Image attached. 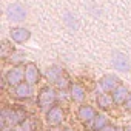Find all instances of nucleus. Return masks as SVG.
I'll list each match as a JSON object with an SVG mask.
<instances>
[{
    "label": "nucleus",
    "instance_id": "obj_1",
    "mask_svg": "<svg viewBox=\"0 0 131 131\" xmlns=\"http://www.w3.org/2000/svg\"><path fill=\"white\" fill-rule=\"evenodd\" d=\"M57 100V93L52 86H43L37 94V105L42 111H48L54 106Z\"/></svg>",
    "mask_w": 131,
    "mask_h": 131
},
{
    "label": "nucleus",
    "instance_id": "obj_2",
    "mask_svg": "<svg viewBox=\"0 0 131 131\" xmlns=\"http://www.w3.org/2000/svg\"><path fill=\"white\" fill-rule=\"evenodd\" d=\"M23 120H26V116L22 111L8 108L2 111V129H6V126H19Z\"/></svg>",
    "mask_w": 131,
    "mask_h": 131
},
{
    "label": "nucleus",
    "instance_id": "obj_3",
    "mask_svg": "<svg viewBox=\"0 0 131 131\" xmlns=\"http://www.w3.org/2000/svg\"><path fill=\"white\" fill-rule=\"evenodd\" d=\"M28 13H26V8L20 3H11L8 8H6V17L11 20V22H23L26 19Z\"/></svg>",
    "mask_w": 131,
    "mask_h": 131
},
{
    "label": "nucleus",
    "instance_id": "obj_4",
    "mask_svg": "<svg viewBox=\"0 0 131 131\" xmlns=\"http://www.w3.org/2000/svg\"><path fill=\"white\" fill-rule=\"evenodd\" d=\"M23 79H25V68L22 67H13L5 74V82L11 86H19L20 83H23Z\"/></svg>",
    "mask_w": 131,
    "mask_h": 131
},
{
    "label": "nucleus",
    "instance_id": "obj_5",
    "mask_svg": "<svg viewBox=\"0 0 131 131\" xmlns=\"http://www.w3.org/2000/svg\"><path fill=\"white\" fill-rule=\"evenodd\" d=\"M111 63H113V67L117 71H120V73H128L131 70V62H129V59L123 52H119V51H114L113 52Z\"/></svg>",
    "mask_w": 131,
    "mask_h": 131
},
{
    "label": "nucleus",
    "instance_id": "obj_6",
    "mask_svg": "<svg viewBox=\"0 0 131 131\" xmlns=\"http://www.w3.org/2000/svg\"><path fill=\"white\" fill-rule=\"evenodd\" d=\"M65 119V111L62 106H52L51 110L46 111L45 114V122L49 125V126H59Z\"/></svg>",
    "mask_w": 131,
    "mask_h": 131
},
{
    "label": "nucleus",
    "instance_id": "obj_7",
    "mask_svg": "<svg viewBox=\"0 0 131 131\" xmlns=\"http://www.w3.org/2000/svg\"><path fill=\"white\" fill-rule=\"evenodd\" d=\"M119 85H120V80L116 74H105L99 80V86L102 88L103 93H113Z\"/></svg>",
    "mask_w": 131,
    "mask_h": 131
},
{
    "label": "nucleus",
    "instance_id": "obj_8",
    "mask_svg": "<svg viewBox=\"0 0 131 131\" xmlns=\"http://www.w3.org/2000/svg\"><path fill=\"white\" fill-rule=\"evenodd\" d=\"M96 116H97V113H96V110L91 105H85L83 103L77 110V119L80 122H83V123H91L96 119Z\"/></svg>",
    "mask_w": 131,
    "mask_h": 131
},
{
    "label": "nucleus",
    "instance_id": "obj_9",
    "mask_svg": "<svg viewBox=\"0 0 131 131\" xmlns=\"http://www.w3.org/2000/svg\"><path fill=\"white\" fill-rule=\"evenodd\" d=\"M40 80V71L36 63H28L25 67V82L29 85H36Z\"/></svg>",
    "mask_w": 131,
    "mask_h": 131
},
{
    "label": "nucleus",
    "instance_id": "obj_10",
    "mask_svg": "<svg viewBox=\"0 0 131 131\" xmlns=\"http://www.w3.org/2000/svg\"><path fill=\"white\" fill-rule=\"evenodd\" d=\"M9 36H11L13 42H16V43H25V42L31 37V32H29V29H26V28L16 26V28H13V29L9 31Z\"/></svg>",
    "mask_w": 131,
    "mask_h": 131
},
{
    "label": "nucleus",
    "instance_id": "obj_11",
    "mask_svg": "<svg viewBox=\"0 0 131 131\" xmlns=\"http://www.w3.org/2000/svg\"><path fill=\"white\" fill-rule=\"evenodd\" d=\"M129 90L125 86V85H119L113 93H111V97L114 100V105H123L126 102V99L129 97Z\"/></svg>",
    "mask_w": 131,
    "mask_h": 131
},
{
    "label": "nucleus",
    "instance_id": "obj_12",
    "mask_svg": "<svg viewBox=\"0 0 131 131\" xmlns=\"http://www.w3.org/2000/svg\"><path fill=\"white\" fill-rule=\"evenodd\" d=\"M70 97H71V100H74L77 103H82L86 97V91L80 83H73L70 86Z\"/></svg>",
    "mask_w": 131,
    "mask_h": 131
},
{
    "label": "nucleus",
    "instance_id": "obj_13",
    "mask_svg": "<svg viewBox=\"0 0 131 131\" xmlns=\"http://www.w3.org/2000/svg\"><path fill=\"white\" fill-rule=\"evenodd\" d=\"M14 96H16L17 99H31V97L34 96L32 85H29V83H26V82L20 83L19 86H16V90H14Z\"/></svg>",
    "mask_w": 131,
    "mask_h": 131
},
{
    "label": "nucleus",
    "instance_id": "obj_14",
    "mask_svg": "<svg viewBox=\"0 0 131 131\" xmlns=\"http://www.w3.org/2000/svg\"><path fill=\"white\" fill-rule=\"evenodd\" d=\"M45 76H46V79H48V82H51L52 85H56L65 74H63V70L60 68V67H49L48 70H46V73H45Z\"/></svg>",
    "mask_w": 131,
    "mask_h": 131
},
{
    "label": "nucleus",
    "instance_id": "obj_15",
    "mask_svg": "<svg viewBox=\"0 0 131 131\" xmlns=\"http://www.w3.org/2000/svg\"><path fill=\"white\" fill-rule=\"evenodd\" d=\"M96 103H97L99 110L106 111V110H111V108H113L114 100H113V97H111L108 93H102V94H99V96L96 97Z\"/></svg>",
    "mask_w": 131,
    "mask_h": 131
},
{
    "label": "nucleus",
    "instance_id": "obj_16",
    "mask_svg": "<svg viewBox=\"0 0 131 131\" xmlns=\"http://www.w3.org/2000/svg\"><path fill=\"white\" fill-rule=\"evenodd\" d=\"M106 125H110L108 123V117L105 114H97L96 119L91 122V129L93 131H102Z\"/></svg>",
    "mask_w": 131,
    "mask_h": 131
},
{
    "label": "nucleus",
    "instance_id": "obj_17",
    "mask_svg": "<svg viewBox=\"0 0 131 131\" xmlns=\"http://www.w3.org/2000/svg\"><path fill=\"white\" fill-rule=\"evenodd\" d=\"M63 23L67 25L71 31H76L77 28H79V20H77V17L74 16V14H71V13H67L63 16Z\"/></svg>",
    "mask_w": 131,
    "mask_h": 131
},
{
    "label": "nucleus",
    "instance_id": "obj_18",
    "mask_svg": "<svg viewBox=\"0 0 131 131\" xmlns=\"http://www.w3.org/2000/svg\"><path fill=\"white\" fill-rule=\"evenodd\" d=\"M25 52H22V51H14L8 59L13 62V63H16V65H19V63H22V62H25Z\"/></svg>",
    "mask_w": 131,
    "mask_h": 131
},
{
    "label": "nucleus",
    "instance_id": "obj_19",
    "mask_svg": "<svg viewBox=\"0 0 131 131\" xmlns=\"http://www.w3.org/2000/svg\"><path fill=\"white\" fill-rule=\"evenodd\" d=\"M17 131H34V122L31 119H26L23 120L20 125H19V129Z\"/></svg>",
    "mask_w": 131,
    "mask_h": 131
},
{
    "label": "nucleus",
    "instance_id": "obj_20",
    "mask_svg": "<svg viewBox=\"0 0 131 131\" xmlns=\"http://www.w3.org/2000/svg\"><path fill=\"white\" fill-rule=\"evenodd\" d=\"M68 85H70V83H68V77H67V76H63V77L56 83V86H57V88H60V90H67V88H68Z\"/></svg>",
    "mask_w": 131,
    "mask_h": 131
},
{
    "label": "nucleus",
    "instance_id": "obj_21",
    "mask_svg": "<svg viewBox=\"0 0 131 131\" xmlns=\"http://www.w3.org/2000/svg\"><path fill=\"white\" fill-rule=\"evenodd\" d=\"M8 49H9V51H14L13 48L8 46V42H3V43H2V57H9V56H11V52H8Z\"/></svg>",
    "mask_w": 131,
    "mask_h": 131
},
{
    "label": "nucleus",
    "instance_id": "obj_22",
    "mask_svg": "<svg viewBox=\"0 0 131 131\" xmlns=\"http://www.w3.org/2000/svg\"><path fill=\"white\" fill-rule=\"evenodd\" d=\"M123 108H125L128 113H131V94H129V97L126 99V102L123 103Z\"/></svg>",
    "mask_w": 131,
    "mask_h": 131
},
{
    "label": "nucleus",
    "instance_id": "obj_23",
    "mask_svg": "<svg viewBox=\"0 0 131 131\" xmlns=\"http://www.w3.org/2000/svg\"><path fill=\"white\" fill-rule=\"evenodd\" d=\"M102 131H119V129H117V126H114V125H106Z\"/></svg>",
    "mask_w": 131,
    "mask_h": 131
},
{
    "label": "nucleus",
    "instance_id": "obj_24",
    "mask_svg": "<svg viewBox=\"0 0 131 131\" xmlns=\"http://www.w3.org/2000/svg\"><path fill=\"white\" fill-rule=\"evenodd\" d=\"M60 131H73L71 128H63V129H60Z\"/></svg>",
    "mask_w": 131,
    "mask_h": 131
},
{
    "label": "nucleus",
    "instance_id": "obj_25",
    "mask_svg": "<svg viewBox=\"0 0 131 131\" xmlns=\"http://www.w3.org/2000/svg\"><path fill=\"white\" fill-rule=\"evenodd\" d=\"M123 131H131V126H126V128H123Z\"/></svg>",
    "mask_w": 131,
    "mask_h": 131
}]
</instances>
